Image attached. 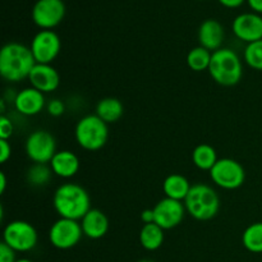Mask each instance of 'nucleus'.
Instances as JSON below:
<instances>
[{
    "label": "nucleus",
    "mask_w": 262,
    "mask_h": 262,
    "mask_svg": "<svg viewBox=\"0 0 262 262\" xmlns=\"http://www.w3.org/2000/svg\"><path fill=\"white\" fill-rule=\"evenodd\" d=\"M36 66L32 51L19 42H8L0 50V74L8 82L23 81Z\"/></svg>",
    "instance_id": "obj_1"
},
{
    "label": "nucleus",
    "mask_w": 262,
    "mask_h": 262,
    "mask_svg": "<svg viewBox=\"0 0 262 262\" xmlns=\"http://www.w3.org/2000/svg\"><path fill=\"white\" fill-rule=\"evenodd\" d=\"M54 209L64 219L82 220L91 210V199L86 189L77 183H64L56 188L53 197Z\"/></svg>",
    "instance_id": "obj_2"
},
{
    "label": "nucleus",
    "mask_w": 262,
    "mask_h": 262,
    "mask_svg": "<svg viewBox=\"0 0 262 262\" xmlns=\"http://www.w3.org/2000/svg\"><path fill=\"white\" fill-rule=\"evenodd\" d=\"M207 71L216 83L230 87L239 83L242 79L243 64L234 50L229 48H222L212 53Z\"/></svg>",
    "instance_id": "obj_3"
},
{
    "label": "nucleus",
    "mask_w": 262,
    "mask_h": 262,
    "mask_svg": "<svg viewBox=\"0 0 262 262\" xmlns=\"http://www.w3.org/2000/svg\"><path fill=\"white\" fill-rule=\"evenodd\" d=\"M183 204L187 214L200 222L214 219L220 209V199L216 191L205 183L192 186Z\"/></svg>",
    "instance_id": "obj_4"
},
{
    "label": "nucleus",
    "mask_w": 262,
    "mask_h": 262,
    "mask_svg": "<svg viewBox=\"0 0 262 262\" xmlns=\"http://www.w3.org/2000/svg\"><path fill=\"white\" fill-rule=\"evenodd\" d=\"M74 137L83 150L97 151L106 145L109 128L106 123L96 114L84 115L77 123Z\"/></svg>",
    "instance_id": "obj_5"
},
{
    "label": "nucleus",
    "mask_w": 262,
    "mask_h": 262,
    "mask_svg": "<svg viewBox=\"0 0 262 262\" xmlns=\"http://www.w3.org/2000/svg\"><path fill=\"white\" fill-rule=\"evenodd\" d=\"M38 241L35 227L25 220H14L5 225L3 230V242L7 243L15 252H30Z\"/></svg>",
    "instance_id": "obj_6"
},
{
    "label": "nucleus",
    "mask_w": 262,
    "mask_h": 262,
    "mask_svg": "<svg viewBox=\"0 0 262 262\" xmlns=\"http://www.w3.org/2000/svg\"><path fill=\"white\" fill-rule=\"evenodd\" d=\"M210 178L220 188L233 191L243 186L246 181V170L242 164L234 159L223 158L219 159L210 170Z\"/></svg>",
    "instance_id": "obj_7"
},
{
    "label": "nucleus",
    "mask_w": 262,
    "mask_h": 262,
    "mask_svg": "<svg viewBox=\"0 0 262 262\" xmlns=\"http://www.w3.org/2000/svg\"><path fill=\"white\" fill-rule=\"evenodd\" d=\"M25 150L33 164H50L56 154V141L48 130L37 129L27 137Z\"/></svg>",
    "instance_id": "obj_8"
},
{
    "label": "nucleus",
    "mask_w": 262,
    "mask_h": 262,
    "mask_svg": "<svg viewBox=\"0 0 262 262\" xmlns=\"http://www.w3.org/2000/svg\"><path fill=\"white\" fill-rule=\"evenodd\" d=\"M82 235L83 232H82L81 223L64 217L56 220L49 230V241L51 246L58 250H71L76 247Z\"/></svg>",
    "instance_id": "obj_9"
},
{
    "label": "nucleus",
    "mask_w": 262,
    "mask_h": 262,
    "mask_svg": "<svg viewBox=\"0 0 262 262\" xmlns=\"http://www.w3.org/2000/svg\"><path fill=\"white\" fill-rule=\"evenodd\" d=\"M32 20L41 30H53L66 17L63 0H37L32 8Z\"/></svg>",
    "instance_id": "obj_10"
},
{
    "label": "nucleus",
    "mask_w": 262,
    "mask_h": 262,
    "mask_svg": "<svg viewBox=\"0 0 262 262\" xmlns=\"http://www.w3.org/2000/svg\"><path fill=\"white\" fill-rule=\"evenodd\" d=\"M30 49L36 63L51 64L60 53V37L53 30H41L32 38Z\"/></svg>",
    "instance_id": "obj_11"
},
{
    "label": "nucleus",
    "mask_w": 262,
    "mask_h": 262,
    "mask_svg": "<svg viewBox=\"0 0 262 262\" xmlns=\"http://www.w3.org/2000/svg\"><path fill=\"white\" fill-rule=\"evenodd\" d=\"M154 216H155V224L163 228L164 230H170L178 227L184 219L186 214V206L182 201H177L173 199L160 200L154 206Z\"/></svg>",
    "instance_id": "obj_12"
},
{
    "label": "nucleus",
    "mask_w": 262,
    "mask_h": 262,
    "mask_svg": "<svg viewBox=\"0 0 262 262\" xmlns=\"http://www.w3.org/2000/svg\"><path fill=\"white\" fill-rule=\"evenodd\" d=\"M235 37L243 42H256L262 40V15L257 13H242L237 15L232 23Z\"/></svg>",
    "instance_id": "obj_13"
},
{
    "label": "nucleus",
    "mask_w": 262,
    "mask_h": 262,
    "mask_svg": "<svg viewBox=\"0 0 262 262\" xmlns=\"http://www.w3.org/2000/svg\"><path fill=\"white\" fill-rule=\"evenodd\" d=\"M31 87L38 90L42 94L55 91L60 84V76L51 64H37L33 67L28 76Z\"/></svg>",
    "instance_id": "obj_14"
},
{
    "label": "nucleus",
    "mask_w": 262,
    "mask_h": 262,
    "mask_svg": "<svg viewBox=\"0 0 262 262\" xmlns=\"http://www.w3.org/2000/svg\"><path fill=\"white\" fill-rule=\"evenodd\" d=\"M45 106L46 101L43 94L33 87L20 90L14 97L15 110L26 117H33V115L40 114Z\"/></svg>",
    "instance_id": "obj_15"
},
{
    "label": "nucleus",
    "mask_w": 262,
    "mask_h": 262,
    "mask_svg": "<svg viewBox=\"0 0 262 262\" xmlns=\"http://www.w3.org/2000/svg\"><path fill=\"white\" fill-rule=\"evenodd\" d=\"M225 38V31L222 23L216 19H205L199 28L200 46L209 51H216L222 49Z\"/></svg>",
    "instance_id": "obj_16"
},
{
    "label": "nucleus",
    "mask_w": 262,
    "mask_h": 262,
    "mask_svg": "<svg viewBox=\"0 0 262 262\" xmlns=\"http://www.w3.org/2000/svg\"><path fill=\"white\" fill-rule=\"evenodd\" d=\"M83 235L90 239H100L109 230V219L99 209H91L81 220Z\"/></svg>",
    "instance_id": "obj_17"
},
{
    "label": "nucleus",
    "mask_w": 262,
    "mask_h": 262,
    "mask_svg": "<svg viewBox=\"0 0 262 262\" xmlns=\"http://www.w3.org/2000/svg\"><path fill=\"white\" fill-rule=\"evenodd\" d=\"M50 168L59 178L69 179L78 173L79 159L76 154L69 150L56 151L50 161Z\"/></svg>",
    "instance_id": "obj_18"
},
{
    "label": "nucleus",
    "mask_w": 262,
    "mask_h": 262,
    "mask_svg": "<svg viewBox=\"0 0 262 262\" xmlns=\"http://www.w3.org/2000/svg\"><path fill=\"white\" fill-rule=\"evenodd\" d=\"M188 179L182 174H170L164 179L163 191L168 199L177 200V201H184L187 194L189 193L191 189Z\"/></svg>",
    "instance_id": "obj_19"
},
{
    "label": "nucleus",
    "mask_w": 262,
    "mask_h": 262,
    "mask_svg": "<svg viewBox=\"0 0 262 262\" xmlns=\"http://www.w3.org/2000/svg\"><path fill=\"white\" fill-rule=\"evenodd\" d=\"M124 114V106L122 101L115 97H105L96 105V115L106 124L115 123Z\"/></svg>",
    "instance_id": "obj_20"
},
{
    "label": "nucleus",
    "mask_w": 262,
    "mask_h": 262,
    "mask_svg": "<svg viewBox=\"0 0 262 262\" xmlns=\"http://www.w3.org/2000/svg\"><path fill=\"white\" fill-rule=\"evenodd\" d=\"M165 235L164 229L155 223L143 224L140 230V243L146 251H156L163 246Z\"/></svg>",
    "instance_id": "obj_21"
},
{
    "label": "nucleus",
    "mask_w": 262,
    "mask_h": 262,
    "mask_svg": "<svg viewBox=\"0 0 262 262\" xmlns=\"http://www.w3.org/2000/svg\"><path fill=\"white\" fill-rule=\"evenodd\" d=\"M217 152L211 145L207 143H201L196 146L192 151V161L194 166L200 170H211L215 164L217 163Z\"/></svg>",
    "instance_id": "obj_22"
},
{
    "label": "nucleus",
    "mask_w": 262,
    "mask_h": 262,
    "mask_svg": "<svg viewBox=\"0 0 262 262\" xmlns=\"http://www.w3.org/2000/svg\"><path fill=\"white\" fill-rule=\"evenodd\" d=\"M242 245L248 252L262 253V222L252 223L242 234Z\"/></svg>",
    "instance_id": "obj_23"
},
{
    "label": "nucleus",
    "mask_w": 262,
    "mask_h": 262,
    "mask_svg": "<svg viewBox=\"0 0 262 262\" xmlns=\"http://www.w3.org/2000/svg\"><path fill=\"white\" fill-rule=\"evenodd\" d=\"M211 55L212 54L207 49L202 48V46H196L187 54V66L194 72L206 71L210 67Z\"/></svg>",
    "instance_id": "obj_24"
},
{
    "label": "nucleus",
    "mask_w": 262,
    "mask_h": 262,
    "mask_svg": "<svg viewBox=\"0 0 262 262\" xmlns=\"http://www.w3.org/2000/svg\"><path fill=\"white\" fill-rule=\"evenodd\" d=\"M53 174V170L48 164H33L27 170L26 179L32 187H43L49 184Z\"/></svg>",
    "instance_id": "obj_25"
},
{
    "label": "nucleus",
    "mask_w": 262,
    "mask_h": 262,
    "mask_svg": "<svg viewBox=\"0 0 262 262\" xmlns=\"http://www.w3.org/2000/svg\"><path fill=\"white\" fill-rule=\"evenodd\" d=\"M246 64L255 71H262V40L247 43L243 53Z\"/></svg>",
    "instance_id": "obj_26"
},
{
    "label": "nucleus",
    "mask_w": 262,
    "mask_h": 262,
    "mask_svg": "<svg viewBox=\"0 0 262 262\" xmlns=\"http://www.w3.org/2000/svg\"><path fill=\"white\" fill-rule=\"evenodd\" d=\"M13 132H14L13 122L7 115L3 114L0 117V140H9L13 136Z\"/></svg>",
    "instance_id": "obj_27"
},
{
    "label": "nucleus",
    "mask_w": 262,
    "mask_h": 262,
    "mask_svg": "<svg viewBox=\"0 0 262 262\" xmlns=\"http://www.w3.org/2000/svg\"><path fill=\"white\" fill-rule=\"evenodd\" d=\"M46 109H48V113L51 117H60L66 112V105H64V102L61 100L53 99L48 102Z\"/></svg>",
    "instance_id": "obj_28"
},
{
    "label": "nucleus",
    "mask_w": 262,
    "mask_h": 262,
    "mask_svg": "<svg viewBox=\"0 0 262 262\" xmlns=\"http://www.w3.org/2000/svg\"><path fill=\"white\" fill-rule=\"evenodd\" d=\"M15 251L10 248L7 243H0V262H15Z\"/></svg>",
    "instance_id": "obj_29"
},
{
    "label": "nucleus",
    "mask_w": 262,
    "mask_h": 262,
    "mask_svg": "<svg viewBox=\"0 0 262 262\" xmlns=\"http://www.w3.org/2000/svg\"><path fill=\"white\" fill-rule=\"evenodd\" d=\"M12 156V146L8 140H0V164H5Z\"/></svg>",
    "instance_id": "obj_30"
},
{
    "label": "nucleus",
    "mask_w": 262,
    "mask_h": 262,
    "mask_svg": "<svg viewBox=\"0 0 262 262\" xmlns=\"http://www.w3.org/2000/svg\"><path fill=\"white\" fill-rule=\"evenodd\" d=\"M141 220H142L145 224H151V223H155V216H154V210L152 209H146L141 212Z\"/></svg>",
    "instance_id": "obj_31"
},
{
    "label": "nucleus",
    "mask_w": 262,
    "mask_h": 262,
    "mask_svg": "<svg viewBox=\"0 0 262 262\" xmlns=\"http://www.w3.org/2000/svg\"><path fill=\"white\" fill-rule=\"evenodd\" d=\"M223 7L230 8V9H234V8H239L246 0H217Z\"/></svg>",
    "instance_id": "obj_32"
},
{
    "label": "nucleus",
    "mask_w": 262,
    "mask_h": 262,
    "mask_svg": "<svg viewBox=\"0 0 262 262\" xmlns=\"http://www.w3.org/2000/svg\"><path fill=\"white\" fill-rule=\"evenodd\" d=\"M251 9L257 14H262V0H247Z\"/></svg>",
    "instance_id": "obj_33"
},
{
    "label": "nucleus",
    "mask_w": 262,
    "mask_h": 262,
    "mask_svg": "<svg viewBox=\"0 0 262 262\" xmlns=\"http://www.w3.org/2000/svg\"><path fill=\"white\" fill-rule=\"evenodd\" d=\"M7 188V176L4 171H0V193H4Z\"/></svg>",
    "instance_id": "obj_34"
},
{
    "label": "nucleus",
    "mask_w": 262,
    "mask_h": 262,
    "mask_svg": "<svg viewBox=\"0 0 262 262\" xmlns=\"http://www.w3.org/2000/svg\"><path fill=\"white\" fill-rule=\"evenodd\" d=\"M15 262H33V261L28 260V258H19V260H17Z\"/></svg>",
    "instance_id": "obj_35"
},
{
    "label": "nucleus",
    "mask_w": 262,
    "mask_h": 262,
    "mask_svg": "<svg viewBox=\"0 0 262 262\" xmlns=\"http://www.w3.org/2000/svg\"><path fill=\"white\" fill-rule=\"evenodd\" d=\"M137 262H155V261L148 260V258H142V260H140V261H137Z\"/></svg>",
    "instance_id": "obj_36"
}]
</instances>
